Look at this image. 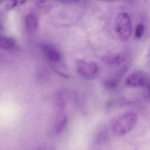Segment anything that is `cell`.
<instances>
[{
    "label": "cell",
    "instance_id": "1",
    "mask_svg": "<svg viewBox=\"0 0 150 150\" xmlns=\"http://www.w3.org/2000/svg\"><path fill=\"white\" fill-rule=\"evenodd\" d=\"M138 121V115L133 111H127L122 114L112 127L113 133L117 136H122L131 131Z\"/></svg>",
    "mask_w": 150,
    "mask_h": 150
},
{
    "label": "cell",
    "instance_id": "2",
    "mask_svg": "<svg viewBox=\"0 0 150 150\" xmlns=\"http://www.w3.org/2000/svg\"><path fill=\"white\" fill-rule=\"evenodd\" d=\"M115 31L122 42L129 40L132 35V21L127 13H120L115 19Z\"/></svg>",
    "mask_w": 150,
    "mask_h": 150
},
{
    "label": "cell",
    "instance_id": "3",
    "mask_svg": "<svg viewBox=\"0 0 150 150\" xmlns=\"http://www.w3.org/2000/svg\"><path fill=\"white\" fill-rule=\"evenodd\" d=\"M76 70L82 78L92 79L99 73V67L95 62L78 60L76 62Z\"/></svg>",
    "mask_w": 150,
    "mask_h": 150
},
{
    "label": "cell",
    "instance_id": "4",
    "mask_svg": "<svg viewBox=\"0 0 150 150\" xmlns=\"http://www.w3.org/2000/svg\"><path fill=\"white\" fill-rule=\"evenodd\" d=\"M148 81L146 75L142 72H135L128 76L126 79V84L130 87H142L147 85Z\"/></svg>",
    "mask_w": 150,
    "mask_h": 150
},
{
    "label": "cell",
    "instance_id": "5",
    "mask_svg": "<svg viewBox=\"0 0 150 150\" xmlns=\"http://www.w3.org/2000/svg\"><path fill=\"white\" fill-rule=\"evenodd\" d=\"M68 101V95L64 90H57L53 95L54 107L59 112H62L65 108Z\"/></svg>",
    "mask_w": 150,
    "mask_h": 150
},
{
    "label": "cell",
    "instance_id": "6",
    "mask_svg": "<svg viewBox=\"0 0 150 150\" xmlns=\"http://www.w3.org/2000/svg\"><path fill=\"white\" fill-rule=\"evenodd\" d=\"M67 122H68V117L67 114L62 112L59 113L53 125V133L56 135H59L62 133L67 126Z\"/></svg>",
    "mask_w": 150,
    "mask_h": 150
},
{
    "label": "cell",
    "instance_id": "7",
    "mask_svg": "<svg viewBox=\"0 0 150 150\" xmlns=\"http://www.w3.org/2000/svg\"><path fill=\"white\" fill-rule=\"evenodd\" d=\"M41 50L43 52V54L53 62H57L60 61L62 58L61 54L59 51L55 48L48 44H42L41 45Z\"/></svg>",
    "mask_w": 150,
    "mask_h": 150
},
{
    "label": "cell",
    "instance_id": "8",
    "mask_svg": "<svg viewBox=\"0 0 150 150\" xmlns=\"http://www.w3.org/2000/svg\"><path fill=\"white\" fill-rule=\"evenodd\" d=\"M126 59L125 54L123 53H115V54H107L102 57V61L110 65L120 64L124 62Z\"/></svg>",
    "mask_w": 150,
    "mask_h": 150
},
{
    "label": "cell",
    "instance_id": "9",
    "mask_svg": "<svg viewBox=\"0 0 150 150\" xmlns=\"http://www.w3.org/2000/svg\"><path fill=\"white\" fill-rule=\"evenodd\" d=\"M24 23L26 29L29 32H33L38 29V24H39V21L38 18L36 15L34 13H29L27 14L25 17Z\"/></svg>",
    "mask_w": 150,
    "mask_h": 150
},
{
    "label": "cell",
    "instance_id": "10",
    "mask_svg": "<svg viewBox=\"0 0 150 150\" xmlns=\"http://www.w3.org/2000/svg\"><path fill=\"white\" fill-rule=\"evenodd\" d=\"M120 81H121V79H120V78H118L114 74V76H112L111 78H109V79H108L104 81V87L107 89H110V90L114 89L118 87Z\"/></svg>",
    "mask_w": 150,
    "mask_h": 150
},
{
    "label": "cell",
    "instance_id": "11",
    "mask_svg": "<svg viewBox=\"0 0 150 150\" xmlns=\"http://www.w3.org/2000/svg\"><path fill=\"white\" fill-rule=\"evenodd\" d=\"M144 26L142 23H139L137 25L136 28V30H135V37H136L137 39H140L142 38L144 33Z\"/></svg>",
    "mask_w": 150,
    "mask_h": 150
},
{
    "label": "cell",
    "instance_id": "12",
    "mask_svg": "<svg viewBox=\"0 0 150 150\" xmlns=\"http://www.w3.org/2000/svg\"><path fill=\"white\" fill-rule=\"evenodd\" d=\"M37 150H55V149H54V147L52 146V145L46 144H43L40 146Z\"/></svg>",
    "mask_w": 150,
    "mask_h": 150
}]
</instances>
